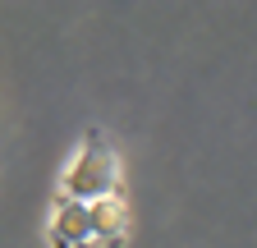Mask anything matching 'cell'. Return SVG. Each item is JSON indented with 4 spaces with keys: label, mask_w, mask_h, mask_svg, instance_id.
<instances>
[{
    "label": "cell",
    "mask_w": 257,
    "mask_h": 248,
    "mask_svg": "<svg viewBox=\"0 0 257 248\" xmlns=\"http://www.w3.org/2000/svg\"><path fill=\"white\" fill-rule=\"evenodd\" d=\"M124 198V161L106 134H87L60 175V202H110Z\"/></svg>",
    "instance_id": "cell-2"
},
{
    "label": "cell",
    "mask_w": 257,
    "mask_h": 248,
    "mask_svg": "<svg viewBox=\"0 0 257 248\" xmlns=\"http://www.w3.org/2000/svg\"><path fill=\"white\" fill-rule=\"evenodd\" d=\"M128 207L110 202H55L46 221V248H124L128 243Z\"/></svg>",
    "instance_id": "cell-1"
}]
</instances>
